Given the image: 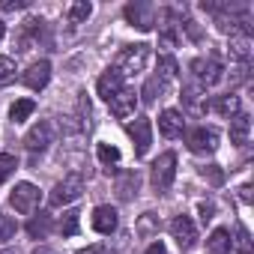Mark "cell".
Masks as SVG:
<instances>
[{"label": "cell", "instance_id": "42", "mask_svg": "<svg viewBox=\"0 0 254 254\" xmlns=\"http://www.w3.org/2000/svg\"><path fill=\"white\" fill-rule=\"evenodd\" d=\"M3 33H6V24H3V21H0V39H3Z\"/></svg>", "mask_w": 254, "mask_h": 254}, {"label": "cell", "instance_id": "23", "mask_svg": "<svg viewBox=\"0 0 254 254\" xmlns=\"http://www.w3.org/2000/svg\"><path fill=\"white\" fill-rule=\"evenodd\" d=\"M27 233H30L33 239H45V236L51 233V215H45V212L33 215V218L27 221Z\"/></svg>", "mask_w": 254, "mask_h": 254}, {"label": "cell", "instance_id": "33", "mask_svg": "<svg viewBox=\"0 0 254 254\" xmlns=\"http://www.w3.org/2000/svg\"><path fill=\"white\" fill-rule=\"evenodd\" d=\"M15 236V221L9 215H0V242H6Z\"/></svg>", "mask_w": 254, "mask_h": 254}, {"label": "cell", "instance_id": "1", "mask_svg": "<svg viewBox=\"0 0 254 254\" xmlns=\"http://www.w3.org/2000/svg\"><path fill=\"white\" fill-rule=\"evenodd\" d=\"M147 60H150V45H144V42L126 45V48L117 54V60H114V72L126 81V78L144 72V69H147Z\"/></svg>", "mask_w": 254, "mask_h": 254}, {"label": "cell", "instance_id": "18", "mask_svg": "<svg viewBox=\"0 0 254 254\" xmlns=\"http://www.w3.org/2000/svg\"><path fill=\"white\" fill-rule=\"evenodd\" d=\"M138 189H141L138 171H123V174L117 177V194H120V200H132V197L138 194Z\"/></svg>", "mask_w": 254, "mask_h": 254}, {"label": "cell", "instance_id": "4", "mask_svg": "<svg viewBox=\"0 0 254 254\" xmlns=\"http://www.w3.org/2000/svg\"><path fill=\"white\" fill-rule=\"evenodd\" d=\"M191 72H194V81L200 87H215L224 78V66L215 57H197V60H191Z\"/></svg>", "mask_w": 254, "mask_h": 254}, {"label": "cell", "instance_id": "10", "mask_svg": "<svg viewBox=\"0 0 254 254\" xmlns=\"http://www.w3.org/2000/svg\"><path fill=\"white\" fill-rule=\"evenodd\" d=\"M171 233H174V239H177V245H180L183 251H189V248L197 242V230H194V221H191L189 215H177V218L171 221Z\"/></svg>", "mask_w": 254, "mask_h": 254}, {"label": "cell", "instance_id": "31", "mask_svg": "<svg viewBox=\"0 0 254 254\" xmlns=\"http://www.w3.org/2000/svg\"><path fill=\"white\" fill-rule=\"evenodd\" d=\"M78 215H81L78 209H69V212L63 215V221H60V233H63V236H75V233H78Z\"/></svg>", "mask_w": 254, "mask_h": 254}, {"label": "cell", "instance_id": "26", "mask_svg": "<svg viewBox=\"0 0 254 254\" xmlns=\"http://www.w3.org/2000/svg\"><path fill=\"white\" fill-rule=\"evenodd\" d=\"M90 12H93V6L87 3V0H78V3L69 6V15H66V18H69V24L75 27V24H84V21L90 18Z\"/></svg>", "mask_w": 254, "mask_h": 254}, {"label": "cell", "instance_id": "36", "mask_svg": "<svg viewBox=\"0 0 254 254\" xmlns=\"http://www.w3.org/2000/svg\"><path fill=\"white\" fill-rule=\"evenodd\" d=\"M197 209H200V221H203V224H206V221H212V212H215V206H212L209 200H203Z\"/></svg>", "mask_w": 254, "mask_h": 254}, {"label": "cell", "instance_id": "7", "mask_svg": "<svg viewBox=\"0 0 254 254\" xmlns=\"http://www.w3.org/2000/svg\"><path fill=\"white\" fill-rule=\"evenodd\" d=\"M126 21H129L132 27H138V30H153L156 27V6L135 0V3L126 6Z\"/></svg>", "mask_w": 254, "mask_h": 254}, {"label": "cell", "instance_id": "19", "mask_svg": "<svg viewBox=\"0 0 254 254\" xmlns=\"http://www.w3.org/2000/svg\"><path fill=\"white\" fill-rule=\"evenodd\" d=\"M248 135H251V117H248V114L230 117V141H233L236 147H245V144H248Z\"/></svg>", "mask_w": 254, "mask_h": 254}, {"label": "cell", "instance_id": "35", "mask_svg": "<svg viewBox=\"0 0 254 254\" xmlns=\"http://www.w3.org/2000/svg\"><path fill=\"white\" fill-rule=\"evenodd\" d=\"M0 6H3L6 12H15V9H24V6H30V0H0Z\"/></svg>", "mask_w": 254, "mask_h": 254}, {"label": "cell", "instance_id": "8", "mask_svg": "<svg viewBox=\"0 0 254 254\" xmlns=\"http://www.w3.org/2000/svg\"><path fill=\"white\" fill-rule=\"evenodd\" d=\"M126 132H129V138L135 141V153L138 156H147L150 153V144H153V123L147 117H138L135 123L126 126Z\"/></svg>", "mask_w": 254, "mask_h": 254}, {"label": "cell", "instance_id": "14", "mask_svg": "<svg viewBox=\"0 0 254 254\" xmlns=\"http://www.w3.org/2000/svg\"><path fill=\"white\" fill-rule=\"evenodd\" d=\"M42 30H45V21L42 18H27L21 24V33H18V51H27L33 42H39Z\"/></svg>", "mask_w": 254, "mask_h": 254}, {"label": "cell", "instance_id": "20", "mask_svg": "<svg viewBox=\"0 0 254 254\" xmlns=\"http://www.w3.org/2000/svg\"><path fill=\"white\" fill-rule=\"evenodd\" d=\"M233 245H230V233L224 227H215L206 239V254H230Z\"/></svg>", "mask_w": 254, "mask_h": 254}, {"label": "cell", "instance_id": "27", "mask_svg": "<svg viewBox=\"0 0 254 254\" xmlns=\"http://www.w3.org/2000/svg\"><path fill=\"white\" fill-rule=\"evenodd\" d=\"M165 90H168V84H165V81H159V78L153 75V78L144 84V102H147V105H153L156 99H162V93H165Z\"/></svg>", "mask_w": 254, "mask_h": 254}, {"label": "cell", "instance_id": "34", "mask_svg": "<svg viewBox=\"0 0 254 254\" xmlns=\"http://www.w3.org/2000/svg\"><path fill=\"white\" fill-rule=\"evenodd\" d=\"M200 177H203V180H209L212 186H221V180H224V174H221V171H218L215 165H209V168H203V171H200Z\"/></svg>", "mask_w": 254, "mask_h": 254}, {"label": "cell", "instance_id": "24", "mask_svg": "<svg viewBox=\"0 0 254 254\" xmlns=\"http://www.w3.org/2000/svg\"><path fill=\"white\" fill-rule=\"evenodd\" d=\"M33 111H36V102H33V99H18V102H12L9 117H12V123H24Z\"/></svg>", "mask_w": 254, "mask_h": 254}, {"label": "cell", "instance_id": "11", "mask_svg": "<svg viewBox=\"0 0 254 254\" xmlns=\"http://www.w3.org/2000/svg\"><path fill=\"white\" fill-rule=\"evenodd\" d=\"M21 81H24L30 90H45L48 81H51V63H48V60H36V63H30V66L24 69Z\"/></svg>", "mask_w": 254, "mask_h": 254}, {"label": "cell", "instance_id": "5", "mask_svg": "<svg viewBox=\"0 0 254 254\" xmlns=\"http://www.w3.org/2000/svg\"><path fill=\"white\" fill-rule=\"evenodd\" d=\"M39 200H42V194H39V189H36L33 183H18V186L12 189V194H9V206H12L15 212H21V215L33 212V209L39 206Z\"/></svg>", "mask_w": 254, "mask_h": 254}, {"label": "cell", "instance_id": "6", "mask_svg": "<svg viewBox=\"0 0 254 254\" xmlns=\"http://www.w3.org/2000/svg\"><path fill=\"white\" fill-rule=\"evenodd\" d=\"M186 144L191 153L197 156H206V153H215L218 150V132L212 129V126H197V129H191L186 135Z\"/></svg>", "mask_w": 254, "mask_h": 254}, {"label": "cell", "instance_id": "17", "mask_svg": "<svg viewBox=\"0 0 254 254\" xmlns=\"http://www.w3.org/2000/svg\"><path fill=\"white\" fill-rule=\"evenodd\" d=\"M251 54H254V42H251V36H248V33H233V36H230V57L248 66Z\"/></svg>", "mask_w": 254, "mask_h": 254}, {"label": "cell", "instance_id": "22", "mask_svg": "<svg viewBox=\"0 0 254 254\" xmlns=\"http://www.w3.org/2000/svg\"><path fill=\"white\" fill-rule=\"evenodd\" d=\"M209 108H212L215 114H221V117H236V114H239V96H233V93L215 96V99L209 102Z\"/></svg>", "mask_w": 254, "mask_h": 254}, {"label": "cell", "instance_id": "25", "mask_svg": "<svg viewBox=\"0 0 254 254\" xmlns=\"http://www.w3.org/2000/svg\"><path fill=\"white\" fill-rule=\"evenodd\" d=\"M177 72H180V66H177L174 57H159V72H156L159 81L171 84V81H177Z\"/></svg>", "mask_w": 254, "mask_h": 254}, {"label": "cell", "instance_id": "2", "mask_svg": "<svg viewBox=\"0 0 254 254\" xmlns=\"http://www.w3.org/2000/svg\"><path fill=\"white\" fill-rule=\"evenodd\" d=\"M174 177H177V156H174V153H162V156L153 162V174H150L153 189H156L159 194H165V191L174 186Z\"/></svg>", "mask_w": 254, "mask_h": 254}, {"label": "cell", "instance_id": "30", "mask_svg": "<svg viewBox=\"0 0 254 254\" xmlns=\"http://www.w3.org/2000/svg\"><path fill=\"white\" fill-rule=\"evenodd\" d=\"M96 153H99V162H102V165H108V171H111V165H117V162H120V150H117V147H111V144H99V150H96Z\"/></svg>", "mask_w": 254, "mask_h": 254}, {"label": "cell", "instance_id": "12", "mask_svg": "<svg viewBox=\"0 0 254 254\" xmlns=\"http://www.w3.org/2000/svg\"><path fill=\"white\" fill-rule=\"evenodd\" d=\"M108 105H111V114H114V117H120V120L132 117V114H135V105H138L135 90H132V87H126V90H123V93H117Z\"/></svg>", "mask_w": 254, "mask_h": 254}, {"label": "cell", "instance_id": "16", "mask_svg": "<svg viewBox=\"0 0 254 254\" xmlns=\"http://www.w3.org/2000/svg\"><path fill=\"white\" fill-rule=\"evenodd\" d=\"M93 230L96 233H114L117 230V209L114 206H96L93 209Z\"/></svg>", "mask_w": 254, "mask_h": 254}, {"label": "cell", "instance_id": "3", "mask_svg": "<svg viewBox=\"0 0 254 254\" xmlns=\"http://www.w3.org/2000/svg\"><path fill=\"white\" fill-rule=\"evenodd\" d=\"M81 191H84V177H81V174H69V177H63V180L54 186V191L48 194V203H51V206H66V203L78 200Z\"/></svg>", "mask_w": 254, "mask_h": 254}, {"label": "cell", "instance_id": "32", "mask_svg": "<svg viewBox=\"0 0 254 254\" xmlns=\"http://www.w3.org/2000/svg\"><path fill=\"white\" fill-rule=\"evenodd\" d=\"M15 78V60L12 57H0V87L9 84Z\"/></svg>", "mask_w": 254, "mask_h": 254}, {"label": "cell", "instance_id": "41", "mask_svg": "<svg viewBox=\"0 0 254 254\" xmlns=\"http://www.w3.org/2000/svg\"><path fill=\"white\" fill-rule=\"evenodd\" d=\"M33 254H57V251H54V248H48V245H39Z\"/></svg>", "mask_w": 254, "mask_h": 254}, {"label": "cell", "instance_id": "43", "mask_svg": "<svg viewBox=\"0 0 254 254\" xmlns=\"http://www.w3.org/2000/svg\"><path fill=\"white\" fill-rule=\"evenodd\" d=\"M0 254H18V251H0Z\"/></svg>", "mask_w": 254, "mask_h": 254}, {"label": "cell", "instance_id": "38", "mask_svg": "<svg viewBox=\"0 0 254 254\" xmlns=\"http://www.w3.org/2000/svg\"><path fill=\"white\" fill-rule=\"evenodd\" d=\"M144 254H168V248H165V242L162 239H156V242H150L147 245V251Z\"/></svg>", "mask_w": 254, "mask_h": 254}, {"label": "cell", "instance_id": "21", "mask_svg": "<svg viewBox=\"0 0 254 254\" xmlns=\"http://www.w3.org/2000/svg\"><path fill=\"white\" fill-rule=\"evenodd\" d=\"M183 102H186V111H189V114H203V111L209 108L206 96H203L197 87H183Z\"/></svg>", "mask_w": 254, "mask_h": 254}, {"label": "cell", "instance_id": "28", "mask_svg": "<svg viewBox=\"0 0 254 254\" xmlns=\"http://www.w3.org/2000/svg\"><path fill=\"white\" fill-rule=\"evenodd\" d=\"M230 245L236 254H251V233L242 224H236V239H230Z\"/></svg>", "mask_w": 254, "mask_h": 254}, {"label": "cell", "instance_id": "37", "mask_svg": "<svg viewBox=\"0 0 254 254\" xmlns=\"http://www.w3.org/2000/svg\"><path fill=\"white\" fill-rule=\"evenodd\" d=\"M153 227H156V221H153V212H147V215L141 218V224H138V230H141V233H150Z\"/></svg>", "mask_w": 254, "mask_h": 254}, {"label": "cell", "instance_id": "40", "mask_svg": "<svg viewBox=\"0 0 254 254\" xmlns=\"http://www.w3.org/2000/svg\"><path fill=\"white\" fill-rule=\"evenodd\" d=\"M239 197H242L245 203H251V186H242V189H239Z\"/></svg>", "mask_w": 254, "mask_h": 254}, {"label": "cell", "instance_id": "9", "mask_svg": "<svg viewBox=\"0 0 254 254\" xmlns=\"http://www.w3.org/2000/svg\"><path fill=\"white\" fill-rule=\"evenodd\" d=\"M51 138H54V129H51V123L39 120L36 126H30V132L24 135V147H27L30 153H42V150L51 144Z\"/></svg>", "mask_w": 254, "mask_h": 254}, {"label": "cell", "instance_id": "13", "mask_svg": "<svg viewBox=\"0 0 254 254\" xmlns=\"http://www.w3.org/2000/svg\"><path fill=\"white\" fill-rule=\"evenodd\" d=\"M183 129H186V120H183L180 111H174V108L162 111V117H159V132H162L165 138H180Z\"/></svg>", "mask_w": 254, "mask_h": 254}, {"label": "cell", "instance_id": "39", "mask_svg": "<svg viewBox=\"0 0 254 254\" xmlns=\"http://www.w3.org/2000/svg\"><path fill=\"white\" fill-rule=\"evenodd\" d=\"M78 254H108V248H105V245H87V248H81Z\"/></svg>", "mask_w": 254, "mask_h": 254}, {"label": "cell", "instance_id": "29", "mask_svg": "<svg viewBox=\"0 0 254 254\" xmlns=\"http://www.w3.org/2000/svg\"><path fill=\"white\" fill-rule=\"evenodd\" d=\"M15 168H18V162L12 153H0V183H6L15 174Z\"/></svg>", "mask_w": 254, "mask_h": 254}, {"label": "cell", "instance_id": "15", "mask_svg": "<svg viewBox=\"0 0 254 254\" xmlns=\"http://www.w3.org/2000/svg\"><path fill=\"white\" fill-rule=\"evenodd\" d=\"M96 90H99V96H102L105 102H111V99H114L117 93H123V90H126V81H123V78H120V75H117L114 69H108V72H105V75L99 78Z\"/></svg>", "mask_w": 254, "mask_h": 254}]
</instances>
